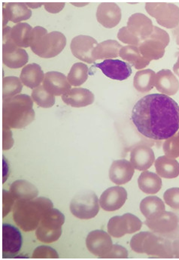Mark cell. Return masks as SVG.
I'll use <instances>...</instances> for the list:
<instances>
[{"label": "cell", "mask_w": 179, "mask_h": 260, "mask_svg": "<svg viewBox=\"0 0 179 260\" xmlns=\"http://www.w3.org/2000/svg\"><path fill=\"white\" fill-rule=\"evenodd\" d=\"M131 120L147 139L166 140L179 130V106L165 94H149L135 104Z\"/></svg>", "instance_id": "cell-1"}, {"label": "cell", "mask_w": 179, "mask_h": 260, "mask_svg": "<svg viewBox=\"0 0 179 260\" xmlns=\"http://www.w3.org/2000/svg\"><path fill=\"white\" fill-rule=\"evenodd\" d=\"M34 100L26 94H18L3 100V126L10 129H23L35 120Z\"/></svg>", "instance_id": "cell-2"}, {"label": "cell", "mask_w": 179, "mask_h": 260, "mask_svg": "<svg viewBox=\"0 0 179 260\" xmlns=\"http://www.w3.org/2000/svg\"><path fill=\"white\" fill-rule=\"evenodd\" d=\"M52 208V202L45 197L17 200L13 208L14 220L23 231H34L37 229L43 216Z\"/></svg>", "instance_id": "cell-3"}, {"label": "cell", "mask_w": 179, "mask_h": 260, "mask_svg": "<svg viewBox=\"0 0 179 260\" xmlns=\"http://www.w3.org/2000/svg\"><path fill=\"white\" fill-rule=\"evenodd\" d=\"M29 48L41 58H53L59 55L67 45V38L61 32H48L42 26H37L31 31Z\"/></svg>", "instance_id": "cell-4"}, {"label": "cell", "mask_w": 179, "mask_h": 260, "mask_svg": "<svg viewBox=\"0 0 179 260\" xmlns=\"http://www.w3.org/2000/svg\"><path fill=\"white\" fill-rule=\"evenodd\" d=\"M130 247L138 253H146L148 256L164 259L174 257L172 243L150 232H142L133 236Z\"/></svg>", "instance_id": "cell-5"}, {"label": "cell", "mask_w": 179, "mask_h": 260, "mask_svg": "<svg viewBox=\"0 0 179 260\" xmlns=\"http://www.w3.org/2000/svg\"><path fill=\"white\" fill-rule=\"evenodd\" d=\"M65 223V216L59 210L48 211L42 217L36 229L38 240L43 243L56 242L62 235V226Z\"/></svg>", "instance_id": "cell-6"}, {"label": "cell", "mask_w": 179, "mask_h": 260, "mask_svg": "<svg viewBox=\"0 0 179 260\" xmlns=\"http://www.w3.org/2000/svg\"><path fill=\"white\" fill-rule=\"evenodd\" d=\"M70 208L72 214L77 218L89 220L98 214L100 201L94 191H81L73 197Z\"/></svg>", "instance_id": "cell-7"}, {"label": "cell", "mask_w": 179, "mask_h": 260, "mask_svg": "<svg viewBox=\"0 0 179 260\" xmlns=\"http://www.w3.org/2000/svg\"><path fill=\"white\" fill-rule=\"evenodd\" d=\"M169 41L170 38L166 31L158 26H154L152 35L142 41L138 48L145 59L150 61L158 60L164 55L165 49L169 45Z\"/></svg>", "instance_id": "cell-8"}, {"label": "cell", "mask_w": 179, "mask_h": 260, "mask_svg": "<svg viewBox=\"0 0 179 260\" xmlns=\"http://www.w3.org/2000/svg\"><path fill=\"white\" fill-rule=\"evenodd\" d=\"M11 29L9 26L3 28V62L10 69L21 68L27 63L29 56L10 39Z\"/></svg>", "instance_id": "cell-9"}, {"label": "cell", "mask_w": 179, "mask_h": 260, "mask_svg": "<svg viewBox=\"0 0 179 260\" xmlns=\"http://www.w3.org/2000/svg\"><path fill=\"white\" fill-rule=\"evenodd\" d=\"M145 10L148 15L156 19L158 24L173 29L179 24V7L171 3H146Z\"/></svg>", "instance_id": "cell-10"}, {"label": "cell", "mask_w": 179, "mask_h": 260, "mask_svg": "<svg viewBox=\"0 0 179 260\" xmlns=\"http://www.w3.org/2000/svg\"><path fill=\"white\" fill-rule=\"evenodd\" d=\"M142 223L139 218L133 214L127 213L122 216L111 217L108 221L107 228L110 236L114 238H122L127 234H133L139 231Z\"/></svg>", "instance_id": "cell-11"}, {"label": "cell", "mask_w": 179, "mask_h": 260, "mask_svg": "<svg viewBox=\"0 0 179 260\" xmlns=\"http://www.w3.org/2000/svg\"><path fill=\"white\" fill-rule=\"evenodd\" d=\"M23 238L18 228L11 224H3V257H15L20 252Z\"/></svg>", "instance_id": "cell-12"}, {"label": "cell", "mask_w": 179, "mask_h": 260, "mask_svg": "<svg viewBox=\"0 0 179 260\" xmlns=\"http://www.w3.org/2000/svg\"><path fill=\"white\" fill-rule=\"evenodd\" d=\"M144 224L157 234L162 236H172L179 230V217L174 213L165 211L155 220H146Z\"/></svg>", "instance_id": "cell-13"}, {"label": "cell", "mask_w": 179, "mask_h": 260, "mask_svg": "<svg viewBox=\"0 0 179 260\" xmlns=\"http://www.w3.org/2000/svg\"><path fill=\"white\" fill-rule=\"evenodd\" d=\"M86 245L94 256L104 259L113 247L111 236L103 230H94L87 235Z\"/></svg>", "instance_id": "cell-14"}, {"label": "cell", "mask_w": 179, "mask_h": 260, "mask_svg": "<svg viewBox=\"0 0 179 260\" xmlns=\"http://www.w3.org/2000/svg\"><path fill=\"white\" fill-rule=\"evenodd\" d=\"M98 42L95 39L88 36H78L74 38L70 45L72 54L83 62L94 63L95 59L93 57V53Z\"/></svg>", "instance_id": "cell-15"}, {"label": "cell", "mask_w": 179, "mask_h": 260, "mask_svg": "<svg viewBox=\"0 0 179 260\" xmlns=\"http://www.w3.org/2000/svg\"><path fill=\"white\" fill-rule=\"evenodd\" d=\"M95 67L108 78L117 81H125L132 74L131 66L119 59H106L103 62L96 64Z\"/></svg>", "instance_id": "cell-16"}, {"label": "cell", "mask_w": 179, "mask_h": 260, "mask_svg": "<svg viewBox=\"0 0 179 260\" xmlns=\"http://www.w3.org/2000/svg\"><path fill=\"white\" fill-rule=\"evenodd\" d=\"M127 200V192L120 186H112L105 190L100 197V205L106 211H114L120 209Z\"/></svg>", "instance_id": "cell-17"}, {"label": "cell", "mask_w": 179, "mask_h": 260, "mask_svg": "<svg viewBox=\"0 0 179 260\" xmlns=\"http://www.w3.org/2000/svg\"><path fill=\"white\" fill-rule=\"evenodd\" d=\"M127 27L141 42L150 37L154 30L152 20L142 13L131 15L127 22Z\"/></svg>", "instance_id": "cell-18"}, {"label": "cell", "mask_w": 179, "mask_h": 260, "mask_svg": "<svg viewBox=\"0 0 179 260\" xmlns=\"http://www.w3.org/2000/svg\"><path fill=\"white\" fill-rule=\"evenodd\" d=\"M97 19L104 27L111 29L120 23L122 10L115 3H103L99 5L97 11Z\"/></svg>", "instance_id": "cell-19"}, {"label": "cell", "mask_w": 179, "mask_h": 260, "mask_svg": "<svg viewBox=\"0 0 179 260\" xmlns=\"http://www.w3.org/2000/svg\"><path fill=\"white\" fill-rule=\"evenodd\" d=\"M44 88L51 95H63L71 90L67 77L59 72H49L45 75Z\"/></svg>", "instance_id": "cell-20"}, {"label": "cell", "mask_w": 179, "mask_h": 260, "mask_svg": "<svg viewBox=\"0 0 179 260\" xmlns=\"http://www.w3.org/2000/svg\"><path fill=\"white\" fill-rule=\"evenodd\" d=\"M134 172L135 168L131 162L126 159H119L111 164L109 169V178L114 184L122 185L131 181Z\"/></svg>", "instance_id": "cell-21"}, {"label": "cell", "mask_w": 179, "mask_h": 260, "mask_svg": "<svg viewBox=\"0 0 179 260\" xmlns=\"http://www.w3.org/2000/svg\"><path fill=\"white\" fill-rule=\"evenodd\" d=\"M155 160V153L147 145H137L130 153V162L137 170L145 171L150 169Z\"/></svg>", "instance_id": "cell-22"}, {"label": "cell", "mask_w": 179, "mask_h": 260, "mask_svg": "<svg viewBox=\"0 0 179 260\" xmlns=\"http://www.w3.org/2000/svg\"><path fill=\"white\" fill-rule=\"evenodd\" d=\"M155 87L160 93L166 95H173L179 90V81L172 71L163 70L155 76Z\"/></svg>", "instance_id": "cell-23"}, {"label": "cell", "mask_w": 179, "mask_h": 260, "mask_svg": "<svg viewBox=\"0 0 179 260\" xmlns=\"http://www.w3.org/2000/svg\"><path fill=\"white\" fill-rule=\"evenodd\" d=\"M62 100L67 106L73 108L86 107L94 102V95L87 89L72 88L62 95Z\"/></svg>", "instance_id": "cell-24"}, {"label": "cell", "mask_w": 179, "mask_h": 260, "mask_svg": "<svg viewBox=\"0 0 179 260\" xmlns=\"http://www.w3.org/2000/svg\"><path fill=\"white\" fill-rule=\"evenodd\" d=\"M45 75L39 64H28L22 70L20 79L23 85L29 88L35 89L43 82Z\"/></svg>", "instance_id": "cell-25"}, {"label": "cell", "mask_w": 179, "mask_h": 260, "mask_svg": "<svg viewBox=\"0 0 179 260\" xmlns=\"http://www.w3.org/2000/svg\"><path fill=\"white\" fill-rule=\"evenodd\" d=\"M10 192L16 200H31L37 198L39 190L35 185L26 180L14 181Z\"/></svg>", "instance_id": "cell-26"}, {"label": "cell", "mask_w": 179, "mask_h": 260, "mask_svg": "<svg viewBox=\"0 0 179 260\" xmlns=\"http://www.w3.org/2000/svg\"><path fill=\"white\" fill-rule=\"evenodd\" d=\"M155 169L161 178L172 179L179 175V162L175 158L160 156L155 160Z\"/></svg>", "instance_id": "cell-27"}, {"label": "cell", "mask_w": 179, "mask_h": 260, "mask_svg": "<svg viewBox=\"0 0 179 260\" xmlns=\"http://www.w3.org/2000/svg\"><path fill=\"white\" fill-rule=\"evenodd\" d=\"M3 13L13 23H20L26 20L32 16V11L27 7L26 3H5Z\"/></svg>", "instance_id": "cell-28"}, {"label": "cell", "mask_w": 179, "mask_h": 260, "mask_svg": "<svg viewBox=\"0 0 179 260\" xmlns=\"http://www.w3.org/2000/svg\"><path fill=\"white\" fill-rule=\"evenodd\" d=\"M140 211L146 220H155L165 212V205L159 197H147L141 202Z\"/></svg>", "instance_id": "cell-29"}, {"label": "cell", "mask_w": 179, "mask_h": 260, "mask_svg": "<svg viewBox=\"0 0 179 260\" xmlns=\"http://www.w3.org/2000/svg\"><path fill=\"white\" fill-rule=\"evenodd\" d=\"M138 184L139 189L144 193L153 195L161 190L162 180L161 177L157 174L144 171L138 179Z\"/></svg>", "instance_id": "cell-30"}, {"label": "cell", "mask_w": 179, "mask_h": 260, "mask_svg": "<svg viewBox=\"0 0 179 260\" xmlns=\"http://www.w3.org/2000/svg\"><path fill=\"white\" fill-rule=\"evenodd\" d=\"M122 48V45L117 41L111 40V39L104 41L98 44V45L96 47L93 53V57L95 61L97 59H109V58H116L120 55V51Z\"/></svg>", "instance_id": "cell-31"}, {"label": "cell", "mask_w": 179, "mask_h": 260, "mask_svg": "<svg viewBox=\"0 0 179 260\" xmlns=\"http://www.w3.org/2000/svg\"><path fill=\"white\" fill-rule=\"evenodd\" d=\"M119 56L127 61L129 64H131V66L134 67L136 70L145 68L151 62L150 60L142 56L139 48L134 45L122 47Z\"/></svg>", "instance_id": "cell-32"}, {"label": "cell", "mask_w": 179, "mask_h": 260, "mask_svg": "<svg viewBox=\"0 0 179 260\" xmlns=\"http://www.w3.org/2000/svg\"><path fill=\"white\" fill-rule=\"evenodd\" d=\"M34 28L26 23H19L11 29L10 39L20 48L29 47L31 31Z\"/></svg>", "instance_id": "cell-33"}, {"label": "cell", "mask_w": 179, "mask_h": 260, "mask_svg": "<svg viewBox=\"0 0 179 260\" xmlns=\"http://www.w3.org/2000/svg\"><path fill=\"white\" fill-rule=\"evenodd\" d=\"M155 74L152 70H140L135 75L133 85L140 93H147L155 87Z\"/></svg>", "instance_id": "cell-34"}, {"label": "cell", "mask_w": 179, "mask_h": 260, "mask_svg": "<svg viewBox=\"0 0 179 260\" xmlns=\"http://www.w3.org/2000/svg\"><path fill=\"white\" fill-rule=\"evenodd\" d=\"M88 67L83 62H76L72 66L67 75L69 82L74 87H79L86 82L88 78Z\"/></svg>", "instance_id": "cell-35"}, {"label": "cell", "mask_w": 179, "mask_h": 260, "mask_svg": "<svg viewBox=\"0 0 179 260\" xmlns=\"http://www.w3.org/2000/svg\"><path fill=\"white\" fill-rule=\"evenodd\" d=\"M23 88V83L20 78L9 76L3 79V100H6L18 95Z\"/></svg>", "instance_id": "cell-36"}, {"label": "cell", "mask_w": 179, "mask_h": 260, "mask_svg": "<svg viewBox=\"0 0 179 260\" xmlns=\"http://www.w3.org/2000/svg\"><path fill=\"white\" fill-rule=\"evenodd\" d=\"M33 100L40 107L49 109L55 104V96L44 88L43 85L39 86L33 90L31 95Z\"/></svg>", "instance_id": "cell-37"}, {"label": "cell", "mask_w": 179, "mask_h": 260, "mask_svg": "<svg viewBox=\"0 0 179 260\" xmlns=\"http://www.w3.org/2000/svg\"><path fill=\"white\" fill-rule=\"evenodd\" d=\"M163 148L166 156L172 158L179 157V131L172 137L166 139Z\"/></svg>", "instance_id": "cell-38"}, {"label": "cell", "mask_w": 179, "mask_h": 260, "mask_svg": "<svg viewBox=\"0 0 179 260\" xmlns=\"http://www.w3.org/2000/svg\"><path fill=\"white\" fill-rule=\"evenodd\" d=\"M34 259H58L59 254L52 247L48 246H40L33 253Z\"/></svg>", "instance_id": "cell-39"}, {"label": "cell", "mask_w": 179, "mask_h": 260, "mask_svg": "<svg viewBox=\"0 0 179 260\" xmlns=\"http://www.w3.org/2000/svg\"><path fill=\"white\" fill-rule=\"evenodd\" d=\"M165 203L173 209L179 210V188L167 189L163 194Z\"/></svg>", "instance_id": "cell-40"}, {"label": "cell", "mask_w": 179, "mask_h": 260, "mask_svg": "<svg viewBox=\"0 0 179 260\" xmlns=\"http://www.w3.org/2000/svg\"><path fill=\"white\" fill-rule=\"evenodd\" d=\"M117 39L123 42V43L127 44V45H134V46H139L141 43V41L137 37L133 36L131 32L127 29V26H124L117 34Z\"/></svg>", "instance_id": "cell-41"}, {"label": "cell", "mask_w": 179, "mask_h": 260, "mask_svg": "<svg viewBox=\"0 0 179 260\" xmlns=\"http://www.w3.org/2000/svg\"><path fill=\"white\" fill-rule=\"evenodd\" d=\"M127 257L128 251L125 247L118 244H113L112 248L104 259H127Z\"/></svg>", "instance_id": "cell-42"}, {"label": "cell", "mask_w": 179, "mask_h": 260, "mask_svg": "<svg viewBox=\"0 0 179 260\" xmlns=\"http://www.w3.org/2000/svg\"><path fill=\"white\" fill-rule=\"evenodd\" d=\"M3 217H6L9 212H10L11 210H12V206L15 204V197L12 196V194L11 193V192H8L6 190L3 191Z\"/></svg>", "instance_id": "cell-43"}, {"label": "cell", "mask_w": 179, "mask_h": 260, "mask_svg": "<svg viewBox=\"0 0 179 260\" xmlns=\"http://www.w3.org/2000/svg\"><path fill=\"white\" fill-rule=\"evenodd\" d=\"M14 140L10 128L3 126V150H9L13 146Z\"/></svg>", "instance_id": "cell-44"}, {"label": "cell", "mask_w": 179, "mask_h": 260, "mask_svg": "<svg viewBox=\"0 0 179 260\" xmlns=\"http://www.w3.org/2000/svg\"><path fill=\"white\" fill-rule=\"evenodd\" d=\"M45 10L50 13H59L65 7V3H44Z\"/></svg>", "instance_id": "cell-45"}, {"label": "cell", "mask_w": 179, "mask_h": 260, "mask_svg": "<svg viewBox=\"0 0 179 260\" xmlns=\"http://www.w3.org/2000/svg\"><path fill=\"white\" fill-rule=\"evenodd\" d=\"M172 250H173L174 256L179 259V239L174 241L172 243Z\"/></svg>", "instance_id": "cell-46"}, {"label": "cell", "mask_w": 179, "mask_h": 260, "mask_svg": "<svg viewBox=\"0 0 179 260\" xmlns=\"http://www.w3.org/2000/svg\"><path fill=\"white\" fill-rule=\"evenodd\" d=\"M26 5L27 6L28 8H31V9H38V8L43 6L44 3H26Z\"/></svg>", "instance_id": "cell-47"}, {"label": "cell", "mask_w": 179, "mask_h": 260, "mask_svg": "<svg viewBox=\"0 0 179 260\" xmlns=\"http://www.w3.org/2000/svg\"><path fill=\"white\" fill-rule=\"evenodd\" d=\"M173 71L174 73H175V75H178L179 77V56L178 58V60H177L176 63L174 65L173 67Z\"/></svg>", "instance_id": "cell-48"}, {"label": "cell", "mask_w": 179, "mask_h": 260, "mask_svg": "<svg viewBox=\"0 0 179 260\" xmlns=\"http://www.w3.org/2000/svg\"><path fill=\"white\" fill-rule=\"evenodd\" d=\"M73 6H77V7H83V6H87L88 3H72Z\"/></svg>", "instance_id": "cell-49"}]
</instances>
